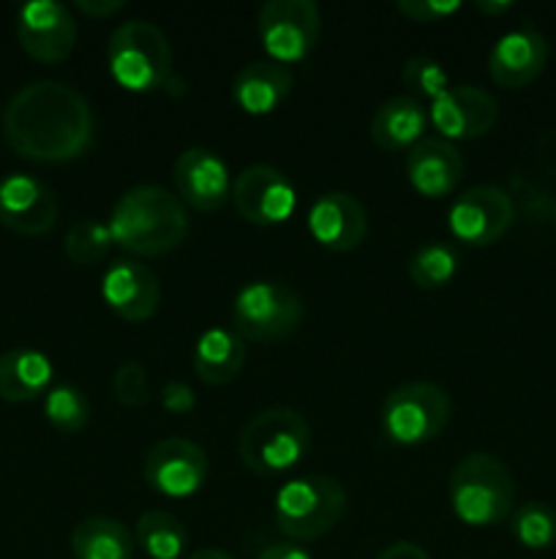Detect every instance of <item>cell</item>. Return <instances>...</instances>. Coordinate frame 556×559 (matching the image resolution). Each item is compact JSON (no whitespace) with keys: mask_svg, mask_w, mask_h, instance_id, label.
Returning a JSON list of instances; mask_svg holds the SVG:
<instances>
[{"mask_svg":"<svg viewBox=\"0 0 556 559\" xmlns=\"http://www.w3.org/2000/svg\"><path fill=\"white\" fill-rule=\"evenodd\" d=\"M93 131L96 123L87 98L58 80L27 82L3 109L5 142L31 162H74L93 145Z\"/></svg>","mask_w":556,"mask_h":559,"instance_id":"obj_1","label":"cell"},{"mask_svg":"<svg viewBox=\"0 0 556 559\" xmlns=\"http://www.w3.org/2000/svg\"><path fill=\"white\" fill-rule=\"evenodd\" d=\"M109 233L120 249L158 257L178 249L189 235V213L180 197L156 183L123 191L109 213Z\"/></svg>","mask_w":556,"mask_h":559,"instance_id":"obj_2","label":"cell"},{"mask_svg":"<svg viewBox=\"0 0 556 559\" xmlns=\"http://www.w3.org/2000/svg\"><path fill=\"white\" fill-rule=\"evenodd\" d=\"M450 508L467 527H494L516 508V480L494 453L474 451L452 467L447 486Z\"/></svg>","mask_w":556,"mask_h":559,"instance_id":"obj_3","label":"cell"},{"mask_svg":"<svg viewBox=\"0 0 556 559\" xmlns=\"http://www.w3.org/2000/svg\"><path fill=\"white\" fill-rule=\"evenodd\" d=\"M347 489L330 475L292 478L276 491L273 516L278 530L294 544H311L336 530L347 513Z\"/></svg>","mask_w":556,"mask_h":559,"instance_id":"obj_4","label":"cell"},{"mask_svg":"<svg viewBox=\"0 0 556 559\" xmlns=\"http://www.w3.org/2000/svg\"><path fill=\"white\" fill-rule=\"evenodd\" d=\"M311 448V426L298 409L267 407L238 437L240 462L259 475H281L298 467Z\"/></svg>","mask_w":556,"mask_h":559,"instance_id":"obj_5","label":"cell"},{"mask_svg":"<svg viewBox=\"0 0 556 559\" xmlns=\"http://www.w3.org/2000/svg\"><path fill=\"white\" fill-rule=\"evenodd\" d=\"M107 60L114 82L125 91H156L172 76V44L156 22L129 20L114 27Z\"/></svg>","mask_w":556,"mask_h":559,"instance_id":"obj_6","label":"cell"},{"mask_svg":"<svg viewBox=\"0 0 556 559\" xmlns=\"http://www.w3.org/2000/svg\"><path fill=\"white\" fill-rule=\"evenodd\" d=\"M452 402L434 382H407L385 396L379 413L382 435L403 448L436 440L450 424Z\"/></svg>","mask_w":556,"mask_h":559,"instance_id":"obj_7","label":"cell"},{"mask_svg":"<svg viewBox=\"0 0 556 559\" xmlns=\"http://www.w3.org/2000/svg\"><path fill=\"white\" fill-rule=\"evenodd\" d=\"M303 322V298L278 282H249L232 300V325L243 342H281Z\"/></svg>","mask_w":556,"mask_h":559,"instance_id":"obj_8","label":"cell"},{"mask_svg":"<svg viewBox=\"0 0 556 559\" xmlns=\"http://www.w3.org/2000/svg\"><path fill=\"white\" fill-rule=\"evenodd\" d=\"M256 36L276 63L309 58L322 36V14L314 0H267L256 16Z\"/></svg>","mask_w":556,"mask_h":559,"instance_id":"obj_9","label":"cell"},{"mask_svg":"<svg viewBox=\"0 0 556 559\" xmlns=\"http://www.w3.org/2000/svg\"><path fill=\"white\" fill-rule=\"evenodd\" d=\"M512 222H516V202H512L510 191L491 183L472 186L458 194L447 213V227H450L452 238L474 246V249H483V246L505 238Z\"/></svg>","mask_w":556,"mask_h":559,"instance_id":"obj_10","label":"cell"},{"mask_svg":"<svg viewBox=\"0 0 556 559\" xmlns=\"http://www.w3.org/2000/svg\"><path fill=\"white\" fill-rule=\"evenodd\" d=\"M142 478L161 497H191L205 486L207 453L183 437L158 440L142 459Z\"/></svg>","mask_w":556,"mask_h":559,"instance_id":"obj_11","label":"cell"},{"mask_svg":"<svg viewBox=\"0 0 556 559\" xmlns=\"http://www.w3.org/2000/svg\"><path fill=\"white\" fill-rule=\"evenodd\" d=\"M234 211L249 224L270 227L292 216L298 194L287 175L270 164H251L232 183Z\"/></svg>","mask_w":556,"mask_h":559,"instance_id":"obj_12","label":"cell"},{"mask_svg":"<svg viewBox=\"0 0 556 559\" xmlns=\"http://www.w3.org/2000/svg\"><path fill=\"white\" fill-rule=\"evenodd\" d=\"M16 38L38 63H60L76 47V22L58 0H31L16 14Z\"/></svg>","mask_w":556,"mask_h":559,"instance_id":"obj_13","label":"cell"},{"mask_svg":"<svg viewBox=\"0 0 556 559\" xmlns=\"http://www.w3.org/2000/svg\"><path fill=\"white\" fill-rule=\"evenodd\" d=\"M431 126L442 140H480L499 120V102L491 91L478 85H450L431 102Z\"/></svg>","mask_w":556,"mask_h":559,"instance_id":"obj_14","label":"cell"},{"mask_svg":"<svg viewBox=\"0 0 556 559\" xmlns=\"http://www.w3.org/2000/svg\"><path fill=\"white\" fill-rule=\"evenodd\" d=\"M58 213V197L44 180L27 173H11L0 178V224L3 227L36 238L55 227Z\"/></svg>","mask_w":556,"mask_h":559,"instance_id":"obj_15","label":"cell"},{"mask_svg":"<svg viewBox=\"0 0 556 559\" xmlns=\"http://www.w3.org/2000/svg\"><path fill=\"white\" fill-rule=\"evenodd\" d=\"M545 63H548V38L534 25L501 33L488 52L491 80L507 91H518L537 80Z\"/></svg>","mask_w":556,"mask_h":559,"instance_id":"obj_16","label":"cell"},{"mask_svg":"<svg viewBox=\"0 0 556 559\" xmlns=\"http://www.w3.org/2000/svg\"><path fill=\"white\" fill-rule=\"evenodd\" d=\"M174 186L185 205L218 211L232 200V175L227 162L207 147H185L174 162Z\"/></svg>","mask_w":556,"mask_h":559,"instance_id":"obj_17","label":"cell"},{"mask_svg":"<svg viewBox=\"0 0 556 559\" xmlns=\"http://www.w3.org/2000/svg\"><path fill=\"white\" fill-rule=\"evenodd\" d=\"M101 298L120 320L145 322L161 306V284L145 262L118 260L104 271Z\"/></svg>","mask_w":556,"mask_h":559,"instance_id":"obj_18","label":"cell"},{"mask_svg":"<svg viewBox=\"0 0 556 559\" xmlns=\"http://www.w3.org/2000/svg\"><path fill=\"white\" fill-rule=\"evenodd\" d=\"M309 233L325 249L352 251L368 235V211L347 191H327L311 202Z\"/></svg>","mask_w":556,"mask_h":559,"instance_id":"obj_19","label":"cell"},{"mask_svg":"<svg viewBox=\"0 0 556 559\" xmlns=\"http://www.w3.org/2000/svg\"><path fill=\"white\" fill-rule=\"evenodd\" d=\"M407 178L418 194L431 200L452 194L463 180L461 153L442 136H423L407 156Z\"/></svg>","mask_w":556,"mask_h":559,"instance_id":"obj_20","label":"cell"},{"mask_svg":"<svg viewBox=\"0 0 556 559\" xmlns=\"http://www.w3.org/2000/svg\"><path fill=\"white\" fill-rule=\"evenodd\" d=\"M428 107L420 98L401 93L379 104L371 118V140L382 151H412L428 131Z\"/></svg>","mask_w":556,"mask_h":559,"instance_id":"obj_21","label":"cell"},{"mask_svg":"<svg viewBox=\"0 0 556 559\" xmlns=\"http://www.w3.org/2000/svg\"><path fill=\"white\" fill-rule=\"evenodd\" d=\"M294 76L276 60H251L234 74L232 98L243 112L267 115L289 96Z\"/></svg>","mask_w":556,"mask_h":559,"instance_id":"obj_22","label":"cell"},{"mask_svg":"<svg viewBox=\"0 0 556 559\" xmlns=\"http://www.w3.org/2000/svg\"><path fill=\"white\" fill-rule=\"evenodd\" d=\"M52 385V360L31 347L0 353V399L11 404L47 396Z\"/></svg>","mask_w":556,"mask_h":559,"instance_id":"obj_23","label":"cell"},{"mask_svg":"<svg viewBox=\"0 0 556 559\" xmlns=\"http://www.w3.org/2000/svg\"><path fill=\"white\" fill-rule=\"evenodd\" d=\"M196 377L207 385H229L245 366V342L229 328H207L194 344Z\"/></svg>","mask_w":556,"mask_h":559,"instance_id":"obj_24","label":"cell"},{"mask_svg":"<svg viewBox=\"0 0 556 559\" xmlns=\"http://www.w3.org/2000/svg\"><path fill=\"white\" fill-rule=\"evenodd\" d=\"M71 551L76 559H131L134 535L112 516H87L71 533Z\"/></svg>","mask_w":556,"mask_h":559,"instance_id":"obj_25","label":"cell"},{"mask_svg":"<svg viewBox=\"0 0 556 559\" xmlns=\"http://www.w3.org/2000/svg\"><path fill=\"white\" fill-rule=\"evenodd\" d=\"M134 544L150 559H180L189 551V530L174 513L147 511L136 519Z\"/></svg>","mask_w":556,"mask_h":559,"instance_id":"obj_26","label":"cell"},{"mask_svg":"<svg viewBox=\"0 0 556 559\" xmlns=\"http://www.w3.org/2000/svg\"><path fill=\"white\" fill-rule=\"evenodd\" d=\"M407 271L414 287L439 289L456 276L458 254L452 246L439 243V240H431V243H423L412 257H409Z\"/></svg>","mask_w":556,"mask_h":559,"instance_id":"obj_27","label":"cell"},{"mask_svg":"<svg viewBox=\"0 0 556 559\" xmlns=\"http://www.w3.org/2000/svg\"><path fill=\"white\" fill-rule=\"evenodd\" d=\"M510 530L518 544L527 546V549H551L556 544V511L540 500L523 502L512 511Z\"/></svg>","mask_w":556,"mask_h":559,"instance_id":"obj_28","label":"cell"},{"mask_svg":"<svg viewBox=\"0 0 556 559\" xmlns=\"http://www.w3.org/2000/svg\"><path fill=\"white\" fill-rule=\"evenodd\" d=\"M44 415L52 424V429L63 431V435H76L90 420V402L85 393L71 382H60L52 385L44 396Z\"/></svg>","mask_w":556,"mask_h":559,"instance_id":"obj_29","label":"cell"},{"mask_svg":"<svg viewBox=\"0 0 556 559\" xmlns=\"http://www.w3.org/2000/svg\"><path fill=\"white\" fill-rule=\"evenodd\" d=\"M112 233L109 224L96 222V218H82L71 224V229L63 238V251L74 265H96L112 249Z\"/></svg>","mask_w":556,"mask_h":559,"instance_id":"obj_30","label":"cell"},{"mask_svg":"<svg viewBox=\"0 0 556 559\" xmlns=\"http://www.w3.org/2000/svg\"><path fill=\"white\" fill-rule=\"evenodd\" d=\"M401 82L409 87V96L431 98L434 102V98H439L450 87V74L431 55H414V58L403 63Z\"/></svg>","mask_w":556,"mask_h":559,"instance_id":"obj_31","label":"cell"},{"mask_svg":"<svg viewBox=\"0 0 556 559\" xmlns=\"http://www.w3.org/2000/svg\"><path fill=\"white\" fill-rule=\"evenodd\" d=\"M112 393L123 407H142L150 399V380L140 360H125L112 377Z\"/></svg>","mask_w":556,"mask_h":559,"instance_id":"obj_32","label":"cell"},{"mask_svg":"<svg viewBox=\"0 0 556 559\" xmlns=\"http://www.w3.org/2000/svg\"><path fill=\"white\" fill-rule=\"evenodd\" d=\"M458 9L461 0H398V11L414 22H439Z\"/></svg>","mask_w":556,"mask_h":559,"instance_id":"obj_33","label":"cell"},{"mask_svg":"<svg viewBox=\"0 0 556 559\" xmlns=\"http://www.w3.org/2000/svg\"><path fill=\"white\" fill-rule=\"evenodd\" d=\"M158 399H161V407L167 409V413H174V415L191 413L196 404V396H194V391H191V385H185V382H180V380L167 382V385L161 388V393H158Z\"/></svg>","mask_w":556,"mask_h":559,"instance_id":"obj_34","label":"cell"},{"mask_svg":"<svg viewBox=\"0 0 556 559\" xmlns=\"http://www.w3.org/2000/svg\"><path fill=\"white\" fill-rule=\"evenodd\" d=\"M516 186H518V197H521V202L527 205V213H532V216H548V213H554V205L545 200L543 191H537L532 183H527V180L521 178L516 180Z\"/></svg>","mask_w":556,"mask_h":559,"instance_id":"obj_35","label":"cell"},{"mask_svg":"<svg viewBox=\"0 0 556 559\" xmlns=\"http://www.w3.org/2000/svg\"><path fill=\"white\" fill-rule=\"evenodd\" d=\"M376 559H431L428 551L423 546L412 544V540H396L387 549H382V555Z\"/></svg>","mask_w":556,"mask_h":559,"instance_id":"obj_36","label":"cell"},{"mask_svg":"<svg viewBox=\"0 0 556 559\" xmlns=\"http://www.w3.org/2000/svg\"><path fill=\"white\" fill-rule=\"evenodd\" d=\"M123 0H76V9L87 16H112L123 9Z\"/></svg>","mask_w":556,"mask_h":559,"instance_id":"obj_37","label":"cell"},{"mask_svg":"<svg viewBox=\"0 0 556 559\" xmlns=\"http://www.w3.org/2000/svg\"><path fill=\"white\" fill-rule=\"evenodd\" d=\"M256 559H311V555L300 544H273L262 549Z\"/></svg>","mask_w":556,"mask_h":559,"instance_id":"obj_38","label":"cell"},{"mask_svg":"<svg viewBox=\"0 0 556 559\" xmlns=\"http://www.w3.org/2000/svg\"><path fill=\"white\" fill-rule=\"evenodd\" d=\"M537 158L548 173L556 175V129L545 131L537 142Z\"/></svg>","mask_w":556,"mask_h":559,"instance_id":"obj_39","label":"cell"},{"mask_svg":"<svg viewBox=\"0 0 556 559\" xmlns=\"http://www.w3.org/2000/svg\"><path fill=\"white\" fill-rule=\"evenodd\" d=\"M478 5L480 11H483V14H494V16H499V14H507V11L512 9V0H478Z\"/></svg>","mask_w":556,"mask_h":559,"instance_id":"obj_40","label":"cell"},{"mask_svg":"<svg viewBox=\"0 0 556 559\" xmlns=\"http://www.w3.org/2000/svg\"><path fill=\"white\" fill-rule=\"evenodd\" d=\"M185 559H234L232 555H227L223 549H200L194 555H189Z\"/></svg>","mask_w":556,"mask_h":559,"instance_id":"obj_41","label":"cell"},{"mask_svg":"<svg viewBox=\"0 0 556 559\" xmlns=\"http://www.w3.org/2000/svg\"><path fill=\"white\" fill-rule=\"evenodd\" d=\"M554 218H556V205H554Z\"/></svg>","mask_w":556,"mask_h":559,"instance_id":"obj_42","label":"cell"}]
</instances>
